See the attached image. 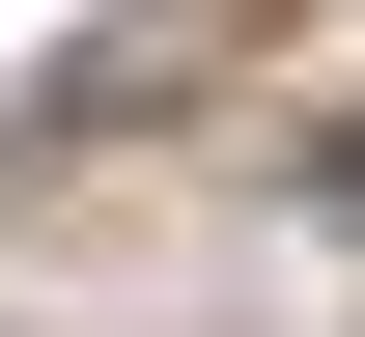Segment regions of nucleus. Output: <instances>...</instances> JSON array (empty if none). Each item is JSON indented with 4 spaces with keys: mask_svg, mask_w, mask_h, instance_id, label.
<instances>
[{
    "mask_svg": "<svg viewBox=\"0 0 365 337\" xmlns=\"http://www.w3.org/2000/svg\"><path fill=\"white\" fill-rule=\"evenodd\" d=\"M309 28V0H113V28H56V85H29V169H85V141H169L197 85H253V56Z\"/></svg>",
    "mask_w": 365,
    "mask_h": 337,
    "instance_id": "obj_1",
    "label": "nucleus"
}]
</instances>
